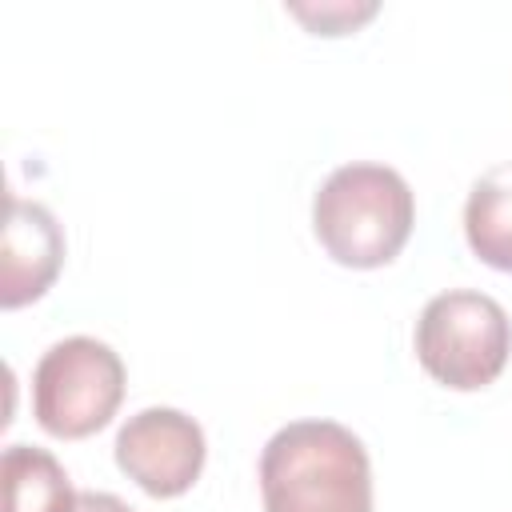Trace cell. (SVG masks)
<instances>
[{
  "instance_id": "cell-9",
  "label": "cell",
  "mask_w": 512,
  "mask_h": 512,
  "mask_svg": "<svg viewBox=\"0 0 512 512\" xmlns=\"http://www.w3.org/2000/svg\"><path fill=\"white\" fill-rule=\"evenodd\" d=\"M300 20H308L316 32H324V36H340L344 28H352L356 20H364V16H372L376 12V4H368L364 12H356V8H348V4H340V8H320V12H308V8H292Z\"/></svg>"
},
{
  "instance_id": "cell-5",
  "label": "cell",
  "mask_w": 512,
  "mask_h": 512,
  "mask_svg": "<svg viewBox=\"0 0 512 512\" xmlns=\"http://www.w3.org/2000/svg\"><path fill=\"white\" fill-rule=\"evenodd\" d=\"M204 428L180 408H140L116 432V464L148 496H184L204 468Z\"/></svg>"
},
{
  "instance_id": "cell-6",
  "label": "cell",
  "mask_w": 512,
  "mask_h": 512,
  "mask_svg": "<svg viewBox=\"0 0 512 512\" xmlns=\"http://www.w3.org/2000/svg\"><path fill=\"white\" fill-rule=\"evenodd\" d=\"M64 264V228L60 220L36 204L8 196V220H4V244H0V304L24 308L40 300Z\"/></svg>"
},
{
  "instance_id": "cell-8",
  "label": "cell",
  "mask_w": 512,
  "mask_h": 512,
  "mask_svg": "<svg viewBox=\"0 0 512 512\" xmlns=\"http://www.w3.org/2000/svg\"><path fill=\"white\" fill-rule=\"evenodd\" d=\"M4 512H72L76 492L60 460L36 444H8L0 460Z\"/></svg>"
},
{
  "instance_id": "cell-2",
  "label": "cell",
  "mask_w": 512,
  "mask_h": 512,
  "mask_svg": "<svg viewBox=\"0 0 512 512\" xmlns=\"http://www.w3.org/2000/svg\"><path fill=\"white\" fill-rule=\"evenodd\" d=\"M412 224V188L388 164H340L312 200L316 240L344 268L392 264L408 244Z\"/></svg>"
},
{
  "instance_id": "cell-3",
  "label": "cell",
  "mask_w": 512,
  "mask_h": 512,
  "mask_svg": "<svg viewBox=\"0 0 512 512\" xmlns=\"http://www.w3.org/2000/svg\"><path fill=\"white\" fill-rule=\"evenodd\" d=\"M512 352V320L500 300L468 288L440 292L416 320L420 368L456 392L488 388Z\"/></svg>"
},
{
  "instance_id": "cell-7",
  "label": "cell",
  "mask_w": 512,
  "mask_h": 512,
  "mask_svg": "<svg viewBox=\"0 0 512 512\" xmlns=\"http://www.w3.org/2000/svg\"><path fill=\"white\" fill-rule=\"evenodd\" d=\"M464 236L476 260L512 272V160L488 168L464 204Z\"/></svg>"
},
{
  "instance_id": "cell-1",
  "label": "cell",
  "mask_w": 512,
  "mask_h": 512,
  "mask_svg": "<svg viewBox=\"0 0 512 512\" xmlns=\"http://www.w3.org/2000/svg\"><path fill=\"white\" fill-rule=\"evenodd\" d=\"M264 512H372V464L336 420H292L260 452Z\"/></svg>"
},
{
  "instance_id": "cell-4",
  "label": "cell",
  "mask_w": 512,
  "mask_h": 512,
  "mask_svg": "<svg viewBox=\"0 0 512 512\" xmlns=\"http://www.w3.org/2000/svg\"><path fill=\"white\" fill-rule=\"evenodd\" d=\"M124 400V364L96 336L56 340L32 372V416L56 440L100 432Z\"/></svg>"
},
{
  "instance_id": "cell-10",
  "label": "cell",
  "mask_w": 512,
  "mask_h": 512,
  "mask_svg": "<svg viewBox=\"0 0 512 512\" xmlns=\"http://www.w3.org/2000/svg\"><path fill=\"white\" fill-rule=\"evenodd\" d=\"M72 512H132V508L112 492H76V508Z\"/></svg>"
}]
</instances>
